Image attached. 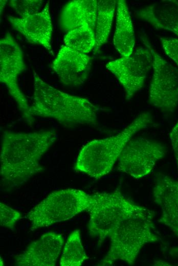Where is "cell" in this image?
<instances>
[{
    "mask_svg": "<svg viewBox=\"0 0 178 266\" xmlns=\"http://www.w3.org/2000/svg\"><path fill=\"white\" fill-rule=\"evenodd\" d=\"M169 137L178 169V121L171 130Z\"/></svg>",
    "mask_w": 178,
    "mask_h": 266,
    "instance_id": "cell-24",
    "label": "cell"
},
{
    "mask_svg": "<svg viewBox=\"0 0 178 266\" xmlns=\"http://www.w3.org/2000/svg\"><path fill=\"white\" fill-rule=\"evenodd\" d=\"M8 20L29 42L43 46L53 55L51 44L53 26L49 3L38 13L25 17L9 16Z\"/></svg>",
    "mask_w": 178,
    "mask_h": 266,
    "instance_id": "cell-14",
    "label": "cell"
},
{
    "mask_svg": "<svg viewBox=\"0 0 178 266\" xmlns=\"http://www.w3.org/2000/svg\"><path fill=\"white\" fill-rule=\"evenodd\" d=\"M152 120L149 113H141L118 134L88 142L80 151L74 169L96 179L107 175L126 144L137 132L148 126Z\"/></svg>",
    "mask_w": 178,
    "mask_h": 266,
    "instance_id": "cell-3",
    "label": "cell"
},
{
    "mask_svg": "<svg viewBox=\"0 0 178 266\" xmlns=\"http://www.w3.org/2000/svg\"><path fill=\"white\" fill-rule=\"evenodd\" d=\"M62 236L53 232L42 234L15 256L17 266H54L61 253Z\"/></svg>",
    "mask_w": 178,
    "mask_h": 266,
    "instance_id": "cell-13",
    "label": "cell"
},
{
    "mask_svg": "<svg viewBox=\"0 0 178 266\" xmlns=\"http://www.w3.org/2000/svg\"><path fill=\"white\" fill-rule=\"evenodd\" d=\"M88 259L83 247L80 230L73 231L64 245L60 259L61 266H80Z\"/></svg>",
    "mask_w": 178,
    "mask_h": 266,
    "instance_id": "cell-19",
    "label": "cell"
},
{
    "mask_svg": "<svg viewBox=\"0 0 178 266\" xmlns=\"http://www.w3.org/2000/svg\"><path fill=\"white\" fill-rule=\"evenodd\" d=\"M25 69L21 49L8 33L0 40V81L15 100L24 120L32 126L34 119L30 113V106L18 83V76Z\"/></svg>",
    "mask_w": 178,
    "mask_h": 266,
    "instance_id": "cell-8",
    "label": "cell"
},
{
    "mask_svg": "<svg viewBox=\"0 0 178 266\" xmlns=\"http://www.w3.org/2000/svg\"><path fill=\"white\" fill-rule=\"evenodd\" d=\"M106 68L122 85L126 99L130 100L143 86L152 68V56L147 48H140L128 56L108 62Z\"/></svg>",
    "mask_w": 178,
    "mask_h": 266,
    "instance_id": "cell-10",
    "label": "cell"
},
{
    "mask_svg": "<svg viewBox=\"0 0 178 266\" xmlns=\"http://www.w3.org/2000/svg\"><path fill=\"white\" fill-rule=\"evenodd\" d=\"M57 136L51 129L33 132L4 131L1 138V186L8 190L17 188L43 171L40 160Z\"/></svg>",
    "mask_w": 178,
    "mask_h": 266,
    "instance_id": "cell-1",
    "label": "cell"
},
{
    "mask_svg": "<svg viewBox=\"0 0 178 266\" xmlns=\"http://www.w3.org/2000/svg\"><path fill=\"white\" fill-rule=\"evenodd\" d=\"M136 14L155 28L169 31L178 37V1H156L137 10Z\"/></svg>",
    "mask_w": 178,
    "mask_h": 266,
    "instance_id": "cell-15",
    "label": "cell"
},
{
    "mask_svg": "<svg viewBox=\"0 0 178 266\" xmlns=\"http://www.w3.org/2000/svg\"><path fill=\"white\" fill-rule=\"evenodd\" d=\"M91 57L65 45L60 48L51 67L64 84L71 87L82 84L91 69Z\"/></svg>",
    "mask_w": 178,
    "mask_h": 266,
    "instance_id": "cell-12",
    "label": "cell"
},
{
    "mask_svg": "<svg viewBox=\"0 0 178 266\" xmlns=\"http://www.w3.org/2000/svg\"><path fill=\"white\" fill-rule=\"evenodd\" d=\"M6 2L7 1H1V13H2L3 8L4 7L5 4H6Z\"/></svg>",
    "mask_w": 178,
    "mask_h": 266,
    "instance_id": "cell-25",
    "label": "cell"
},
{
    "mask_svg": "<svg viewBox=\"0 0 178 266\" xmlns=\"http://www.w3.org/2000/svg\"><path fill=\"white\" fill-rule=\"evenodd\" d=\"M20 217L21 214L19 212L2 202L0 203V224L2 226L13 231L16 223Z\"/></svg>",
    "mask_w": 178,
    "mask_h": 266,
    "instance_id": "cell-22",
    "label": "cell"
},
{
    "mask_svg": "<svg viewBox=\"0 0 178 266\" xmlns=\"http://www.w3.org/2000/svg\"><path fill=\"white\" fill-rule=\"evenodd\" d=\"M152 194L154 202L162 211L159 222L170 229L178 239V180L157 173ZM170 253L178 256V246L172 248Z\"/></svg>",
    "mask_w": 178,
    "mask_h": 266,
    "instance_id": "cell-11",
    "label": "cell"
},
{
    "mask_svg": "<svg viewBox=\"0 0 178 266\" xmlns=\"http://www.w3.org/2000/svg\"><path fill=\"white\" fill-rule=\"evenodd\" d=\"M154 216L153 211L144 207L122 220L109 234V249L98 265H112L119 260L134 263L146 244L160 239L154 232Z\"/></svg>",
    "mask_w": 178,
    "mask_h": 266,
    "instance_id": "cell-4",
    "label": "cell"
},
{
    "mask_svg": "<svg viewBox=\"0 0 178 266\" xmlns=\"http://www.w3.org/2000/svg\"><path fill=\"white\" fill-rule=\"evenodd\" d=\"M166 152L165 146L157 141L141 137L131 139L118 160V170L135 179L143 178Z\"/></svg>",
    "mask_w": 178,
    "mask_h": 266,
    "instance_id": "cell-9",
    "label": "cell"
},
{
    "mask_svg": "<svg viewBox=\"0 0 178 266\" xmlns=\"http://www.w3.org/2000/svg\"><path fill=\"white\" fill-rule=\"evenodd\" d=\"M141 38L152 56L149 103L163 112L172 113L178 106V69L159 55L147 39Z\"/></svg>",
    "mask_w": 178,
    "mask_h": 266,
    "instance_id": "cell-7",
    "label": "cell"
},
{
    "mask_svg": "<svg viewBox=\"0 0 178 266\" xmlns=\"http://www.w3.org/2000/svg\"><path fill=\"white\" fill-rule=\"evenodd\" d=\"M92 196L87 210L88 233L98 238L99 246L122 220L144 208L126 198L119 188L111 192H97Z\"/></svg>",
    "mask_w": 178,
    "mask_h": 266,
    "instance_id": "cell-5",
    "label": "cell"
},
{
    "mask_svg": "<svg viewBox=\"0 0 178 266\" xmlns=\"http://www.w3.org/2000/svg\"><path fill=\"white\" fill-rule=\"evenodd\" d=\"M92 200V195L79 189L54 191L28 213L31 230L34 231L69 220L87 211Z\"/></svg>",
    "mask_w": 178,
    "mask_h": 266,
    "instance_id": "cell-6",
    "label": "cell"
},
{
    "mask_svg": "<svg viewBox=\"0 0 178 266\" xmlns=\"http://www.w3.org/2000/svg\"><path fill=\"white\" fill-rule=\"evenodd\" d=\"M117 3L115 0L98 1V10L95 27L96 45L95 50H99L108 38Z\"/></svg>",
    "mask_w": 178,
    "mask_h": 266,
    "instance_id": "cell-18",
    "label": "cell"
},
{
    "mask_svg": "<svg viewBox=\"0 0 178 266\" xmlns=\"http://www.w3.org/2000/svg\"><path fill=\"white\" fill-rule=\"evenodd\" d=\"M65 46L79 52L87 54L95 47V30L88 25L69 31L64 36Z\"/></svg>",
    "mask_w": 178,
    "mask_h": 266,
    "instance_id": "cell-20",
    "label": "cell"
},
{
    "mask_svg": "<svg viewBox=\"0 0 178 266\" xmlns=\"http://www.w3.org/2000/svg\"><path fill=\"white\" fill-rule=\"evenodd\" d=\"M135 43V32L128 6L125 1H118L114 46L122 56H128L133 53Z\"/></svg>",
    "mask_w": 178,
    "mask_h": 266,
    "instance_id": "cell-17",
    "label": "cell"
},
{
    "mask_svg": "<svg viewBox=\"0 0 178 266\" xmlns=\"http://www.w3.org/2000/svg\"><path fill=\"white\" fill-rule=\"evenodd\" d=\"M160 40L166 55L178 66V39L161 38Z\"/></svg>",
    "mask_w": 178,
    "mask_h": 266,
    "instance_id": "cell-23",
    "label": "cell"
},
{
    "mask_svg": "<svg viewBox=\"0 0 178 266\" xmlns=\"http://www.w3.org/2000/svg\"><path fill=\"white\" fill-rule=\"evenodd\" d=\"M33 77L32 116L52 118L66 126L97 124L98 108L88 99L55 88L35 72Z\"/></svg>",
    "mask_w": 178,
    "mask_h": 266,
    "instance_id": "cell-2",
    "label": "cell"
},
{
    "mask_svg": "<svg viewBox=\"0 0 178 266\" xmlns=\"http://www.w3.org/2000/svg\"><path fill=\"white\" fill-rule=\"evenodd\" d=\"M98 1L75 0L63 8L60 17L62 30L69 32L88 25L95 30Z\"/></svg>",
    "mask_w": 178,
    "mask_h": 266,
    "instance_id": "cell-16",
    "label": "cell"
},
{
    "mask_svg": "<svg viewBox=\"0 0 178 266\" xmlns=\"http://www.w3.org/2000/svg\"><path fill=\"white\" fill-rule=\"evenodd\" d=\"M43 4L41 0H12L10 5L20 16L25 17L39 12Z\"/></svg>",
    "mask_w": 178,
    "mask_h": 266,
    "instance_id": "cell-21",
    "label": "cell"
}]
</instances>
